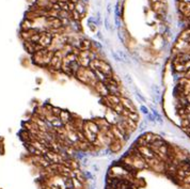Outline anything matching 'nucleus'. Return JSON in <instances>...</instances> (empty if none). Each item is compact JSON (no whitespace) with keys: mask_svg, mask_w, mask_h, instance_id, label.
Segmentation results:
<instances>
[{"mask_svg":"<svg viewBox=\"0 0 190 189\" xmlns=\"http://www.w3.org/2000/svg\"><path fill=\"white\" fill-rule=\"evenodd\" d=\"M110 130L112 132L113 134V137L114 139H117V140H121V141H124L125 140V136H124V134L122 133L121 130L119 129L117 125H110Z\"/></svg>","mask_w":190,"mask_h":189,"instance_id":"nucleus-8","label":"nucleus"},{"mask_svg":"<svg viewBox=\"0 0 190 189\" xmlns=\"http://www.w3.org/2000/svg\"><path fill=\"white\" fill-rule=\"evenodd\" d=\"M106 98H107V101L109 102L110 105H111V109L113 107L114 105H117L120 103V96L117 95V94H113V93H109L108 95H106Z\"/></svg>","mask_w":190,"mask_h":189,"instance_id":"nucleus-10","label":"nucleus"},{"mask_svg":"<svg viewBox=\"0 0 190 189\" xmlns=\"http://www.w3.org/2000/svg\"><path fill=\"white\" fill-rule=\"evenodd\" d=\"M63 52L61 51V50H57V51H55L53 53V57L51 58V60L49 62L48 64V67L50 71H53V72H58V71H60L61 67H62V62H63Z\"/></svg>","mask_w":190,"mask_h":189,"instance_id":"nucleus-4","label":"nucleus"},{"mask_svg":"<svg viewBox=\"0 0 190 189\" xmlns=\"http://www.w3.org/2000/svg\"><path fill=\"white\" fill-rule=\"evenodd\" d=\"M55 51L53 50H49L48 48H43L35 51L34 53H32V60L34 64L39 65V66H48L49 62L51 60V58L53 57Z\"/></svg>","mask_w":190,"mask_h":189,"instance_id":"nucleus-2","label":"nucleus"},{"mask_svg":"<svg viewBox=\"0 0 190 189\" xmlns=\"http://www.w3.org/2000/svg\"><path fill=\"white\" fill-rule=\"evenodd\" d=\"M20 28H21V31H28V30L33 29L34 28L33 20L29 19V18H25V19L23 20L21 25H20Z\"/></svg>","mask_w":190,"mask_h":189,"instance_id":"nucleus-9","label":"nucleus"},{"mask_svg":"<svg viewBox=\"0 0 190 189\" xmlns=\"http://www.w3.org/2000/svg\"><path fill=\"white\" fill-rule=\"evenodd\" d=\"M85 125L88 127V128L91 130V132H93L94 134H98V132H99V127H98V125L96 124V122L95 121H85Z\"/></svg>","mask_w":190,"mask_h":189,"instance_id":"nucleus-11","label":"nucleus"},{"mask_svg":"<svg viewBox=\"0 0 190 189\" xmlns=\"http://www.w3.org/2000/svg\"><path fill=\"white\" fill-rule=\"evenodd\" d=\"M178 1H183V2H187V3H189L190 0H178Z\"/></svg>","mask_w":190,"mask_h":189,"instance_id":"nucleus-21","label":"nucleus"},{"mask_svg":"<svg viewBox=\"0 0 190 189\" xmlns=\"http://www.w3.org/2000/svg\"><path fill=\"white\" fill-rule=\"evenodd\" d=\"M69 1H71V2H73V3H78L80 0H69Z\"/></svg>","mask_w":190,"mask_h":189,"instance_id":"nucleus-20","label":"nucleus"},{"mask_svg":"<svg viewBox=\"0 0 190 189\" xmlns=\"http://www.w3.org/2000/svg\"><path fill=\"white\" fill-rule=\"evenodd\" d=\"M94 88H95V91H96L98 94H101V96H106L109 94V91H108V88L104 81L97 80L96 83L94 85Z\"/></svg>","mask_w":190,"mask_h":189,"instance_id":"nucleus-6","label":"nucleus"},{"mask_svg":"<svg viewBox=\"0 0 190 189\" xmlns=\"http://www.w3.org/2000/svg\"><path fill=\"white\" fill-rule=\"evenodd\" d=\"M51 113H53V116H55V117H59L61 113V109L58 108V107H53L51 108Z\"/></svg>","mask_w":190,"mask_h":189,"instance_id":"nucleus-18","label":"nucleus"},{"mask_svg":"<svg viewBox=\"0 0 190 189\" xmlns=\"http://www.w3.org/2000/svg\"><path fill=\"white\" fill-rule=\"evenodd\" d=\"M120 103L123 105V107L127 110H129L131 112H137V109L135 107V105L131 103L129 98H127L125 96H120Z\"/></svg>","mask_w":190,"mask_h":189,"instance_id":"nucleus-7","label":"nucleus"},{"mask_svg":"<svg viewBox=\"0 0 190 189\" xmlns=\"http://www.w3.org/2000/svg\"><path fill=\"white\" fill-rule=\"evenodd\" d=\"M90 67L93 71H98V72L103 73L106 77H111L112 76V69L106 61L101 60V59H93L90 62Z\"/></svg>","mask_w":190,"mask_h":189,"instance_id":"nucleus-3","label":"nucleus"},{"mask_svg":"<svg viewBox=\"0 0 190 189\" xmlns=\"http://www.w3.org/2000/svg\"><path fill=\"white\" fill-rule=\"evenodd\" d=\"M95 122H96V124L98 125V127L99 129L101 128H107V127H110V123L108 121L106 120V119H101V118H97L95 119Z\"/></svg>","mask_w":190,"mask_h":189,"instance_id":"nucleus-14","label":"nucleus"},{"mask_svg":"<svg viewBox=\"0 0 190 189\" xmlns=\"http://www.w3.org/2000/svg\"><path fill=\"white\" fill-rule=\"evenodd\" d=\"M91 47H92V43L87 39L81 40L79 42V45H78V48L80 50H91Z\"/></svg>","mask_w":190,"mask_h":189,"instance_id":"nucleus-13","label":"nucleus"},{"mask_svg":"<svg viewBox=\"0 0 190 189\" xmlns=\"http://www.w3.org/2000/svg\"><path fill=\"white\" fill-rule=\"evenodd\" d=\"M112 110H113V111H114L115 113H117V114L121 116V114H122V111L124 110V107H123V105H122L121 103H119V104L114 105L113 107H112Z\"/></svg>","mask_w":190,"mask_h":189,"instance_id":"nucleus-17","label":"nucleus"},{"mask_svg":"<svg viewBox=\"0 0 190 189\" xmlns=\"http://www.w3.org/2000/svg\"><path fill=\"white\" fill-rule=\"evenodd\" d=\"M185 78H187V79H189L190 80V69L185 72Z\"/></svg>","mask_w":190,"mask_h":189,"instance_id":"nucleus-19","label":"nucleus"},{"mask_svg":"<svg viewBox=\"0 0 190 189\" xmlns=\"http://www.w3.org/2000/svg\"><path fill=\"white\" fill-rule=\"evenodd\" d=\"M75 10H77L78 12H79V14H80L81 16L83 17V15H85V3L82 2V1H79L78 3L75 4Z\"/></svg>","mask_w":190,"mask_h":189,"instance_id":"nucleus-15","label":"nucleus"},{"mask_svg":"<svg viewBox=\"0 0 190 189\" xmlns=\"http://www.w3.org/2000/svg\"><path fill=\"white\" fill-rule=\"evenodd\" d=\"M51 41H53V33L44 30V31H41L40 39H39V44L43 47V48H48L50 44H51Z\"/></svg>","mask_w":190,"mask_h":189,"instance_id":"nucleus-5","label":"nucleus"},{"mask_svg":"<svg viewBox=\"0 0 190 189\" xmlns=\"http://www.w3.org/2000/svg\"><path fill=\"white\" fill-rule=\"evenodd\" d=\"M82 16H81L79 12L77 11V10H73L72 12H71V19L74 20V21H80Z\"/></svg>","mask_w":190,"mask_h":189,"instance_id":"nucleus-16","label":"nucleus"},{"mask_svg":"<svg viewBox=\"0 0 190 189\" xmlns=\"http://www.w3.org/2000/svg\"><path fill=\"white\" fill-rule=\"evenodd\" d=\"M59 119H60L61 122H62L63 125H64V124H66V123L71 122V120H72V114H71L69 111H66V110H61Z\"/></svg>","mask_w":190,"mask_h":189,"instance_id":"nucleus-12","label":"nucleus"},{"mask_svg":"<svg viewBox=\"0 0 190 189\" xmlns=\"http://www.w3.org/2000/svg\"><path fill=\"white\" fill-rule=\"evenodd\" d=\"M75 77L82 83L93 85V87L97 81V77L93 69H89V67H83V66H79V69H77L76 74H75Z\"/></svg>","mask_w":190,"mask_h":189,"instance_id":"nucleus-1","label":"nucleus"}]
</instances>
